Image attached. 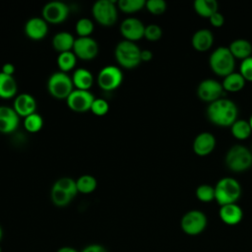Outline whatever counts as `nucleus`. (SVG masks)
Returning a JSON list of instances; mask_svg holds the SVG:
<instances>
[{
    "label": "nucleus",
    "instance_id": "c756f323",
    "mask_svg": "<svg viewBox=\"0 0 252 252\" xmlns=\"http://www.w3.org/2000/svg\"><path fill=\"white\" fill-rule=\"evenodd\" d=\"M77 63V57L73 51L59 53L57 57V66L61 72L67 73L73 70Z\"/></svg>",
    "mask_w": 252,
    "mask_h": 252
},
{
    "label": "nucleus",
    "instance_id": "de8ad7c7",
    "mask_svg": "<svg viewBox=\"0 0 252 252\" xmlns=\"http://www.w3.org/2000/svg\"><path fill=\"white\" fill-rule=\"evenodd\" d=\"M251 153H252V146H251Z\"/></svg>",
    "mask_w": 252,
    "mask_h": 252
},
{
    "label": "nucleus",
    "instance_id": "f704fd0d",
    "mask_svg": "<svg viewBox=\"0 0 252 252\" xmlns=\"http://www.w3.org/2000/svg\"><path fill=\"white\" fill-rule=\"evenodd\" d=\"M145 7L151 14L158 16L165 12L166 3L163 0H149L146 1Z\"/></svg>",
    "mask_w": 252,
    "mask_h": 252
},
{
    "label": "nucleus",
    "instance_id": "bb28decb",
    "mask_svg": "<svg viewBox=\"0 0 252 252\" xmlns=\"http://www.w3.org/2000/svg\"><path fill=\"white\" fill-rule=\"evenodd\" d=\"M195 12L202 18H210L218 12L219 4L216 0H196L193 4Z\"/></svg>",
    "mask_w": 252,
    "mask_h": 252
},
{
    "label": "nucleus",
    "instance_id": "f8f14e48",
    "mask_svg": "<svg viewBox=\"0 0 252 252\" xmlns=\"http://www.w3.org/2000/svg\"><path fill=\"white\" fill-rule=\"evenodd\" d=\"M94 100V96L90 91L74 89V91L67 97L66 103L72 111L83 113L91 110Z\"/></svg>",
    "mask_w": 252,
    "mask_h": 252
},
{
    "label": "nucleus",
    "instance_id": "dca6fc26",
    "mask_svg": "<svg viewBox=\"0 0 252 252\" xmlns=\"http://www.w3.org/2000/svg\"><path fill=\"white\" fill-rule=\"evenodd\" d=\"M20 123V116L13 107L0 106V133L10 134L17 130Z\"/></svg>",
    "mask_w": 252,
    "mask_h": 252
},
{
    "label": "nucleus",
    "instance_id": "412c9836",
    "mask_svg": "<svg viewBox=\"0 0 252 252\" xmlns=\"http://www.w3.org/2000/svg\"><path fill=\"white\" fill-rule=\"evenodd\" d=\"M191 42L195 50L200 52L207 51L214 44V34L208 29L198 30L194 32Z\"/></svg>",
    "mask_w": 252,
    "mask_h": 252
},
{
    "label": "nucleus",
    "instance_id": "ddd939ff",
    "mask_svg": "<svg viewBox=\"0 0 252 252\" xmlns=\"http://www.w3.org/2000/svg\"><path fill=\"white\" fill-rule=\"evenodd\" d=\"M224 94L221 83L214 79H205L197 87L198 97L205 102H213L220 98Z\"/></svg>",
    "mask_w": 252,
    "mask_h": 252
},
{
    "label": "nucleus",
    "instance_id": "a211bd4d",
    "mask_svg": "<svg viewBox=\"0 0 252 252\" xmlns=\"http://www.w3.org/2000/svg\"><path fill=\"white\" fill-rule=\"evenodd\" d=\"M13 108L20 117L25 118L36 112V100L32 94L23 93L16 95L13 103Z\"/></svg>",
    "mask_w": 252,
    "mask_h": 252
},
{
    "label": "nucleus",
    "instance_id": "a18cd8bd",
    "mask_svg": "<svg viewBox=\"0 0 252 252\" xmlns=\"http://www.w3.org/2000/svg\"><path fill=\"white\" fill-rule=\"evenodd\" d=\"M2 236H3V231H2V227L0 226V240L2 239Z\"/></svg>",
    "mask_w": 252,
    "mask_h": 252
},
{
    "label": "nucleus",
    "instance_id": "a878e982",
    "mask_svg": "<svg viewBox=\"0 0 252 252\" xmlns=\"http://www.w3.org/2000/svg\"><path fill=\"white\" fill-rule=\"evenodd\" d=\"M245 83H246V81L240 75V73L232 72L231 74H229L223 78L221 85H222L224 92L237 93L245 87Z\"/></svg>",
    "mask_w": 252,
    "mask_h": 252
},
{
    "label": "nucleus",
    "instance_id": "7ed1b4c3",
    "mask_svg": "<svg viewBox=\"0 0 252 252\" xmlns=\"http://www.w3.org/2000/svg\"><path fill=\"white\" fill-rule=\"evenodd\" d=\"M241 196V186L233 177H222L215 186V200L220 206L234 204Z\"/></svg>",
    "mask_w": 252,
    "mask_h": 252
},
{
    "label": "nucleus",
    "instance_id": "39448f33",
    "mask_svg": "<svg viewBox=\"0 0 252 252\" xmlns=\"http://www.w3.org/2000/svg\"><path fill=\"white\" fill-rule=\"evenodd\" d=\"M114 56L117 63L125 69H133L141 63V49L129 40H121L117 43L114 50Z\"/></svg>",
    "mask_w": 252,
    "mask_h": 252
},
{
    "label": "nucleus",
    "instance_id": "37998d69",
    "mask_svg": "<svg viewBox=\"0 0 252 252\" xmlns=\"http://www.w3.org/2000/svg\"><path fill=\"white\" fill-rule=\"evenodd\" d=\"M56 252H79V251L71 246H62Z\"/></svg>",
    "mask_w": 252,
    "mask_h": 252
},
{
    "label": "nucleus",
    "instance_id": "aec40b11",
    "mask_svg": "<svg viewBox=\"0 0 252 252\" xmlns=\"http://www.w3.org/2000/svg\"><path fill=\"white\" fill-rule=\"evenodd\" d=\"M219 216L223 223L227 225H235L241 221L243 212L242 209L236 203H234L220 206Z\"/></svg>",
    "mask_w": 252,
    "mask_h": 252
},
{
    "label": "nucleus",
    "instance_id": "0eeeda50",
    "mask_svg": "<svg viewBox=\"0 0 252 252\" xmlns=\"http://www.w3.org/2000/svg\"><path fill=\"white\" fill-rule=\"evenodd\" d=\"M47 91L51 96L57 99H67L74 91L72 78L64 72L53 73L47 81Z\"/></svg>",
    "mask_w": 252,
    "mask_h": 252
},
{
    "label": "nucleus",
    "instance_id": "6ab92c4d",
    "mask_svg": "<svg viewBox=\"0 0 252 252\" xmlns=\"http://www.w3.org/2000/svg\"><path fill=\"white\" fill-rule=\"evenodd\" d=\"M216 147V138L210 132L198 134L193 141V152L199 157L210 155Z\"/></svg>",
    "mask_w": 252,
    "mask_h": 252
},
{
    "label": "nucleus",
    "instance_id": "7c9ffc66",
    "mask_svg": "<svg viewBox=\"0 0 252 252\" xmlns=\"http://www.w3.org/2000/svg\"><path fill=\"white\" fill-rule=\"evenodd\" d=\"M117 8L126 14H133L141 11L146 6L145 0H119L116 2Z\"/></svg>",
    "mask_w": 252,
    "mask_h": 252
},
{
    "label": "nucleus",
    "instance_id": "58836bf2",
    "mask_svg": "<svg viewBox=\"0 0 252 252\" xmlns=\"http://www.w3.org/2000/svg\"><path fill=\"white\" fill-rule=\"evenodd\" d=\"M209 21L211 23V25L215 28H220L223 26L224 24V18L222 16L221 13H220L219 11L216 12L214 15H212L210 18H209Z\"/></svg>",
    "mask_w": 252,
    "mask_h": 252
},
{
    "label": "nucleus",
    "instance_id": "20e7f679",
    "mask_svg": "<svg viewBox=\"0 0 252 252\" xmlns=\"http://www.w3.org/2000/svg\"><path fill=\"white\" fill-rule=\"evenodd\" d=\"M209 65L216 75L224 78L234 72L235 58L228 47L219 46L212 52L209 58Z\"/></svg>",
    "mask_w": 252,
    "mask_h": 252
},
{
    "label": "nucleus",
    "instance_id": "c03bdc74",
    "mask_svg": "<svg viewBox=\"0 0 252 252\" xmlns=\"http://www.w3.org/2000/svg\"><path fill=\"white\" fill-rule=\"evenodd\" d=\"M248 122H249V125H250V127H251V130H252V115L250 116V118H249Z\"/></svg>",
    "mask_w": 252,
    "mask_h": 252
},
{
    "label": "nucleus",
    "instance_id": "4be33fe9",
    "mask_svg": "<svg viewBox=\"0 0 252 252\" xmlns=\"http://www.w3.org/2000/svg\"><path fill=\"white\" fill-rule=\"evenodd\" d=\"M72 82L74 88L77 90L89 91L94 84V76L86 68H78L74 71L72 75Z\"/></svg>",
    "mask_w": 252,
    "mask_h": 252
},
{
    "label": "nucleus",
    "instance_id": "423d86ee",
    "mask_svg": "<svg viewBox=\"0 0 252 252\" xmlns=\"http://www.w3.org/2000/svg\"><path fill=\"white\" fill-rule=\"evenodd\" d=\"M224 162L226 167L233 172L245 171L252 166L251 150L242 145H234L227 151Z\"/></svg>",
    "mask_w": 252,
    "mask_h": 252
},
{
    "label": "nucleus",
    "instance_id": "a19ab883",
    "mask_svg": "<svg viewBox=\"0 0 252 252\" xmlns=\"http://www.w3.org/2000/svg\"><path fill=\"white\" fill-rule=\"evenodd\" d=\"M1 72L6 74V75H9V76H13L14 73H15V66L12 64V63H6L2 66V69H1Z\"/></svg>",
    "mask_w": 252,
    "mask_h": 252
},
{
    "label": "nucleus",
    "instance_id": "9b49d317",
    "mask_svg": "<svg viewBox=\"0 0 252 252\" xmlns=\"http://www.w3.org/2000/svg\"><path fill=\"white\" fill-rule=\"evenodd\" d=\"M69 16V7L60 1H51L45 4L41 11V18L51 25L63 23Z\"/></svg>",
    "mask_w": 252,
    "mask_h": 252
},
{
    "label": "nucleus",
    "instance_id": "49530a36",
    "mask_svg": "<svg viewBox=\"0 0 252 252\" xmlns=\"http://www.w3.org/2000/svg\"><path fill=\"white\" fill-rule=\"evenodd\" d=\"M0 252H2V249H1V247H0Z\"/></svg>",
    "mask_w": 252,
    "mask_h": 252
},
{
    "label": "nucleus",
    "instance_id": "b1692460",
    "mask_svg": "<svg viewBox=\"0 0 252 252\" xmlns=\"http://www.w3.org/2000/svg\"><path fill=\"white\" fill-rule=\"evenodd\" d=\"M75 39L76 38L72 33L68 32H60L53 36L52 46L59 53L72 51Z\"/></svg>",
    "mask_w": 252,
    "mask_h": 252
},
{
    "label": "nucleus",
    "instance_id": "f257e3e1",
    "mask_svg": "<svg viewBox=\"0 0 252 252\" xmlns=\"http://www.w3.org/2000/svg\"><path fill=\"white\" fill-rule=\"evenodd\" d=\"M207 117L211 123L219 127H230L238 116V107L234 101L221 97L211 102L207 107Z\"/></svg>",
    "mask_w": 252,
    "mask_h": 252
},
{
    "label": "nucleus",
    "instance_id": "72a5a7b5",
    "mask_svg": "<svg viewBox=\"0 0 252 252\" xmlns=\"http://www.w3.org/2000/svg\"><path fill=\"white\" fill-rule=\"evenodd\" d=\"M196 197L203 203H210L215 200V187L209 184H202L196 188Z\"/></svg>",
    "mask_w": 252,
    "mask_h": 252
},
{
    "label": "nucleus",
    "instance_id": "e433bc0d",
    "mask_svg": "<svg viewBox=\"0 0 252 252\" xmlns=\"http://www.w3.org/2000/svg\"><path fill=\"white\" fill-rule=\"evenodd\" d=\"M109 110V105L108 102L103 99V98H94L92 107H91V111L96 115V116H103L105 115Z\"/></svg>",
    "mask_w": 252,
    "mask_h": 252
},
{
    "label": "nucleus",
    "instance_id": "4468645a",
    "mask_svg": "<svg viewBox=\"0 0 252 252\" xmlns=\"http://www.w3.org/2000/svg\"><path fill=\"white\" fill-rule=\"evenodd\" d=\"M98 44L91 36L77 37L74 42L73 52L77 58L89 61L95 58L98 54Z\"/></svg>",
    "mask_w": 252,
    "mask_h": 252
},
{
    "label": "nucleus",
    "instance_id": "ea45409f",
    "mask_svg": "<svg viewBox=\"0 0 252 252\" xmlns=\"http://www.w3.org/2000/svg\"><path fill=\"white\" fill-rule=\"evenodd\" d=\"M81 252H107V250L105 247H103L100 244L93 243V244H89L86 247H84Z\"/></svg>",
    "mask_w": 252,
    "mask_h": 252
},
{
    "label": "nucleus",
    "instance_id": "79ce46f5",
    "mask_svg": "<svg viewBox=\"0 0 252 252\" xmlns=\"http://www.w3.org/2000/svg\"><path fill=\"white\" fill-rule=\"evenodd\" d=\"M153 58V52L149 49H143L141 50V62H149Z\"/></svg>",
    "mask_w": 252,
    "mask_h": 252
},
{
    "label": "nucleus",
    "instance_id": "cd10ccee",
    "mask_svg": "<svg viewBox=\"0 0 252 252\" xmlns=\"http://www.w3.org/2000/svg\"><path fill=\"white\" fill-rule=\"evenodd\" d=\"M230 132L237 140H246L252 133L249 122L242 119H237L231 126Z\"/></svg>",
    "mask_w": 252,
    "mask_h": 252
},
{
    "label": "nucleus",
    "instance_id": "473e14b6",
    "mask_svg": "<svg viewBox=\"0 0 252 252\" xmlns=\"http://www.w3.org/2000/svg\"><path fill=\"white\" fill-rule=\"evenodd\" d=\"M94 23L89 18H82L76 23V32L79 37H89L94 32Z\"/></svg>",
    "mask_w": 252,
    "mask_h": 252
},
{
    "label": "nucleus",
    "instance_id": "2f4dec72",
    "mask_svg": "<svg viewBox=\"0 0 252 252\" xmlns=\"http://www.w3.org/2000/svg\"><path fill=\"white\" fill-rule=\"evenodd\" d=\"M43 126V119L41 115L34 112L24 118V127L30 133H36L41 130Z\"/></svg>",
    "mask_w": 252,
    "mask_h": 252
},
{
    "label": "nucleus",
    "instance_id": "f03ea898",
    "mask_svg": "<svg viewBox=\"0 0 252 252\" xmlns=\"http://www.w3.org/2000/svg\"><path fill=\"white\" fill-rule=\"evenodd\" d=\"M78 194L76 180L71 177L57 179L51 187L50 199L53 205L59 208L68 206Z\"/></svg>",
    "mask_w": 252,
    "mask_h": 252
},
{
    "label": "nucleus",
    "instance_id": "c85d7f7f",
    "mask_svg": "<svg viewBox=\"0 0 252 252\" xmlns=\"http://www.w3.org/2000/svg\"><path fill=\"white\" fill-rule=\"evenodd\" d=\"M76 186H77L78 193L90 194L96 189L97 181L93 175L84 174L76 180Z\"/></svg>",
    "mask_w": 252,
    "mask_h": 252
},
{
    "label": "nucleus",
    "instance_id": "c9c22d12",
    "mask_svg": "<svg viewBox=\"0 0 252 252\" xmlns=\"http://www.w3.org/2000/svg\"><path fill=\"white\" fill-rule=\"evenodd\" d=\"M162 35V31L159 26L156 24H151L146 26L144 37L149 41H158Z\"/></svg>",
    "mask_w": 252,
    "mask_h": 252
},
{
    "label": "nucleus",
    "instance_id": "5701e85b",
    "mask_svg": "<svg viewBox=\"0 0 252 252\" xmlns=\"http://www.w3.org/2000/svg\"><path fill=\"white\" fill-rule=\"evenodd\" d=\"M228 49L235 59L244 60L252 54V44L249 40L244 38H237L231 41Z\"/></svg>",
    "mask_w": 252,
    "mask_h": 252
},
{
    "label": "nucleus",
    "instance_id": "6e6552de",
    "mask_svg": "<svg viewBox=\"0 0 252 252\" xmlns=\"http://www.w3.org/2000/svg\"><path fill=\"white\" fill-rule=\"evenodd\" d=\"M117 5L113 0H98L92 8V14L95 22L102 27L113 26L118 17Z\"/></svg>",
    "mask_w": 252,
    "mask_h": 252
},
{
    "label": "nucleus",
    "instance_id": "393cba45",
    "mask_svg": "<svg viewBox=\"0 0 252 252\" xmlns=\"http://www.w3.org/2000/svg\"><path fill=\"white\" fill-rule=\"evenodd\" d=\"M17 91L18 86L14 76H9L0 72V98L9 99L16 97Z\"/></svg>",
    "mask_w": 252,
    "mask_h": 252
},
{
    "label": "nucleus",
    "instance_id": "1a4fd4ad",
    "mask_svg": "<svg viewBox=\"0 0 252 252\" xmlns=\"http://www.w3.org/2000/svg\"><path fill=\"white\" fill-rule=\"evenodd\" d=\"M208 223L207 216L199 210H191L183 215L180 226L184 233L188 235H198L202 233Z\"/></svg>",
    "mask_w": 252,
    "mask_h": 252
},
{
    "label": "nucleus",
    "instance_id": "9d476101",
    "mask_svg": "<svg viewBox=\"0 0 252 252\" xmlns=\"http://www.w3.org/2000/svg\"><path fill=\"white\" fill-rule=\"evenodd\" d=\"M96 82L101 90L105 92H111L119 88L122 84L123 73L119 67L108 65L100 69L97 74Z\"/></svg>",
    "mask_w": 252,
    "mask_h": 252
},
{
    "label": "nucleus",
    "instance_id": "4c0bfd02",
    "mask_svg": "<svg viewBox=\"0 0 252 252\" xmlns=\"http://www.w3.org/2000/svg\"><path fill=\"white\" fill-rule=\"evenodd\" d=\"M239 73L246 82H252V56L241 61Z\"/></svg>",
    "mask_w": 252,
    "mask_h": 252
},
{
    "label": "nucleus",
    "instance_id": "2eb2a0df",
    "mask_svg": "<svg viewBox=\"0 0 252 252\" xmlns=\"http://www.w3.org/2000/svg\"><path fill=\"white\" fill-rule=\"evenodd\" d=\"M145 25L137 18H126L120 25V33L125 40L136 42L144 37Z\"/></svg>",
    "mask_w": 252,
    "mask_h": 252
},
{
    "label": "nucleus",
    "instance_id": "f3484780",
    "mask_svg": "<svg viewBox=\"0 0 252 252\" xmlns=\"http://www.w3.org/2000/svg\"><path fill=\"white\" fill-rule=\"evenodd\" d=\"M26 35L32 40H41L48 32V24L39 17L31 18L24 28Z\"/></svg>",
    "mask_w": 252,
    "mask_h": 252
}]
</instances>
